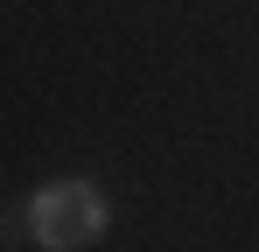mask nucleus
Here are the masks:
<instances>
[{
	"label": "nucleus",
	"instance_id": "f257e3e1",
	"mask_svg": "<svg viewBox=\"0 0 259 252\" xmlns=\"http://www.w3.org/2000/svg\"><path fill=\"white\" fill-rule=\"evenodd\" d=\"M28 224L49 252H77L105 231V196L91 182H42L35 203H28Z\"/></svg>",
	"mask_w": 259,
	"mask_h": 252
}]
</instances>
